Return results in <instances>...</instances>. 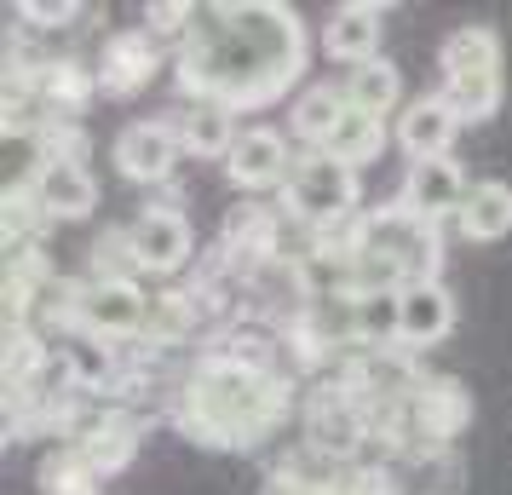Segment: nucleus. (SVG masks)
Instances as JSON below:
<instances>
[{
    "mask_svg": "<svg viewBox=\"0 0 512 495\" xmlns=\"http://www.w3.org/2000/svg\"><path fill=\"white\" fill-rule=\"evenodd\" d=\"M162 64V47H156V35L150 29H116L104 52H98V93L104 98H133L150 87V75Z\"/></svg>",
    "mask_w": 512,
    "mask_h": 495,
    "instance_id": "1a4fd4ad",
    "label": "nucleus"
},
{
    "mask_svg": "<svg viewBox=\"0 0 512 495\" xmlns=\"http://www.w3.org/2000/svg\"><path fill=\"white\" fill-rule=\"evenodd\" d=\"M179 121V144H185V156H196V162H225L236 150V116L231 110H219V104H190Z\"/></svg>",
    "mask_w": 512,
    "mask_h": 495,
    "instance_id": "a211bd4d",
    "label": "nucleus"
},
{
    "mask_svg": "<svg viewBox=\"0 0 512 495\" xmlns=\"http://www.w3.org/2000/svg\"><path fill=\"white\" fill-rule=\"evenodd\" d=\"M70 449L98 472V478H110V472H121L133 455H139V421H133V415H116V409H104L93 426L75 432Z\"/></svg>",
    "mask_w": 512,
    "mask_h": 495,
    "instance_id": "2eb2a0df",
    "label": "nucleus"
},
{
    "mask_svg": "<svg viewBox=\"0 0 512 495\" xmlns=\"http://www.w3.org/2000/svg\"><path fill=\"white\" fill-rule=\"evenodd\" d=\"M346 87H334V81H317V87H305L300 98H294V110H288V127L300 133L311 150H323L328 133L340 127V116H346Z\"/></svg>",
    "mask_w": 512,
    "mask_h": 495,
    "instance_id": "6ab92c4d",
    "label": "nucleus"
},
{
    "mask_svg": "<svg viewBox=\"0 0 512 495\" xmlns=\"http://www.w3.org/2000/svg\"><path fill=\"white\" fill-rule=\"evenodd\" d=\"M70 317L87 340H139L150 323V294L139 288V277H93L70 288Z\"/></svg>",
    "mask_w": 512,
    "mask_h": 495,
    "instance_id": "39448f33",
    "label": "nucleus"
},
{
    "mask_svg": "<svg viewBox=\"0 0 512 495\" xmlns=\"http://www.w3.org/2000/svg\"><path fill=\"white\" fill-rule=\"evenodd\" d=\"M443 98L461 110V121H489L507 98V52L489 24H461L438 47Z\"/></svg>",
    "mask_w": 512,
    "mask_h": 495,
    "instance_id": "7ed1b4c3",
    "label": "nucleus"
},
{
    "mask_svg": "<svg viewBox=\"0 0 512 495\" xmlns=\"http://www.w3.org/2000/svg\"><path fill=\"white\" fill-rule=\"evenodd\" d=\"M110 162L121 167V179L133 185H167L173 167L185 162V144H179V121L150 116V121H127L110 144Z\"/></svg>",
    "mask_w": 512,
    "mask_h": 495,
    "instance_id": "423d86ee",
    "label": "nucleus"
},
{
    "mask_svg": "<svg viewBox=\"0 0 512 495\" xmlns=\"http://www.w3.org/2000/svg\"><path fill=\"white\" fill-rule=\"evenodd\" d=\"M81 12H87V6H75V0L70 6H41V0H24V6H18V18H35L41 29H70Z\"/></svg>",
    "mask_w": 512,
    "mask_h": 495,
    "instance_id": "b1692460",
    "label": "nucleus"
},
{
    "mask_svg": "<svg viewBox=\"0 0 512 495\" xmlns=\"http://www.w3.org/2000/svg\"><path fill=\"white\" fill-rule=\"evenodd\" d=\"M127 254H133V271L173 277L196 254V231L179 208H139V219L127 225Z\"/></svg>",
    "mask_w": 512,
    "mask_h": 495,
    "instance_id": "0eeeda50",
    "label": "nucleus"
},
{
    "mask_svg": "<svg viewBox=\"0 0 512 495\" xmlns=\"http://www.w3.org/2000/svg\"><path fill=\"white\" fill-rule=\"evenodd\" d=\"M190 24H196V6H190V0H156V6H144V29L156 35V47L173 41V52H179Z\"/></svg>",
    "mask_w": 512,
    "mask_h": 495,
    "instance_id": "5701e85b",
    "label": "nucleus"
},
{
    "mask_svg": "<svg viewBox=\"0 0 512 495\" xmlns=\"http://www.w3.org/2000/svg\"><path fill=\"white\" fill-rule=\"evenodd\" d=\"M29 185H35L41 213L64 219V225H75V219H87L98 208V179L87 173V162H35Z\"/></svg>",
    "mask_w": 512,
    "mask_h": 495,
    "instance_id": "4468645a",
    "label": "nucleus"
},
{
    "mask_svg": "<svg viewBox=\"0 0 512 495\" xmlns=\"http://www.w3.org/2000/svg\"><path fill=\"white\" fill-rule=\"evenodd\" d=\"M357 202H363V179H357L351 167H340L334 156H323V150L294 156V173H288V185H282L288 219H300L305 231L328 236V231H340V225L357 219Z\"/></svg>",
    "mask_w": 512,
    "mask_h": 495,
    "instance_id": "20e7f679",
    "label": "nucleus"
},
{
    "mask_svg": "<svg viewBox=\"0 0 512 495\" xmlns=\"http://www.w3.org/2000/svg\"><path fill=\"white\" fill-rule=\"evenodd\" d=\"M346 104H351V98H346ZM386 144H392L386 116H369V110H357V104H351L346 116H340V127L328 133L323 156H334V162L351 167V173H363L369 162H380V156H386Z\"/></svg>",
    "mask_w": 512,
    "mask_h": 495,
    "instance_id": "dca6fc26",
    "label": "nucleus"
},
{
    "mask_svg": "<svg viewBox=\"0 0 512 495\" xmlns=\"http://www.w3.org/2000/svg\"><path fill=\"white\" fill-rule=\"evenodd\" d=\"M449 334H455V294L443 288V277L397 294V340L409 352H426V346H438Z\"/></svg>",
    "mask_w": 512,
    "mask_h": 495,
    "instance_id": "f8f14e48",
    "label": "nucleus"
},
{
    "mask_svg": "<svg viewBox=\"0 0 512 495\" xmlns=\"http://www.w3.org/2000/svg\"><path fill=\"white\" fill-rule=\"evenodd\" d=\"M466 121L461 110L449 104L443 93H426V98H409L403 104V116H397V150L409 156V162H438V156H449V144H455V133H461Z\"/></svg>",
    "mask_w": 512,
    "mask_h": 495,
    "instance_id": "9d476101",
    "label": "nucleus"
},
{
    "mask_svg": "<svg viewBox=\"0 0 512 495\" xmlns=\"http://www.w3.org/2000/svg\"><path fill=\"white\" fill-rule=\"evenodd\" d=\"M328 490H334V478H328V484H311V478H300V472H271L259 495H328Z\"/></svg>",
    "mask_w": 512,
    "mask_h": 495,
    "instance_id": "393cba45",
    "label": "nucleus"
},
{
    "mask_svg": "<svg viewBox=\"0 0 512 495\" xmlns=\"http://www.w3.org/2000/svg\"><path fill=\"white\" fill-rule=\"evenodd\" d=\"M288 173H294V156L277 127H242L236 150L225 156V179L236 190H277L288 185Z\"/></svg>",
    "mask_w": 512,
    "mask_h": 495,
    "instance_id": "9b49d317",
    "label": "nucleus"
},
{
    "mask_svg": "<svg viewBox=\"0 0 512 495\" xmlns=\"http://www.w3.org/2000/svg\"><path fill=\"white\" fill-rule=\"evenodd\" d=\"M98 484L104 478L75 449H58V455H47V467H41V495H104Z\"/></svg>",
    "mask_w": 512,
    "mask_h": 495,
    "instance_id": "4be33fe9",
    "label": "nucleus"
},
{
    "mask_svg": "<svg viewBox=\"0 0 512 495\" xmlns=\"http://www.w3.org/2000/svg\"><path fill=\"white\" fill-rule=\"evenodd\" d=\"M288 380L265 369L259 357L242 352H208L179 386L173 415L190 432V444L208 449H254L288 421Z\"/></svg>",
    "mask_w": 512,
    "mask_h": 495,
    "instance_id": "f03ea898",
    "label": "nucleus"
},
{
    "mask_svg": "<svg viewBox=\"0 0 512 495\" xmlns=\"http://www.w3.org/2000/svg\"><path fill=\"white\" fill-rule=\"evenodd\" d=\"M380 29H386V6H374V0H346V6H334L323 24V52L328 58H340V64H374L380 58Z\"/></svg>",
    "mask_w": 512,
    "mask_h": 495,
    "instance_id": "ddd939ff",
    "label": "nucleus"
},
{
    "mask_svg": "<svg viewBox=\"0 0 512 495\" xmlns=\"http://www.w3.org/2000/svg\"><path fill=\"white\" fill-rule=\"evenodd\" d=\"M190 329H196V294H156L150 300V323H144L150 346H179Z\"/></svg>",
    "mask_w": 512,
    "mask_h": 495,
    "instance_id": "412c9836",
    "label": "nucleus"
},
{
    "mask_svg": "<svg viewBox=\"0 0 512 495\" xmlns=\"http://www.w3.org/2000/svg\"><path fill=\"white\" fill-rule=\"evenodd\" d=\"M346 98L369 116H392L397 98H403V75H397L392 58H374V64H357L346 75Z\"/></svg>",
    "mask_w": 512,
    "mask_h": 495,
    "instance_id": "aec40b11",
    "label": "nucleus"
},
{
    "mask_svg": "<svg viewBox=\"0 0 512 495\" xmlns=\"http://www.w3.org/2000/svg\"><path fill=\"white\" fill-rule=\"evenodd\" d=\"M305 18L282 0H208L173 52L179 93L231 116L271 110L305 75Z\"/></svg>",
    "mask_w": 512,
    "mask_h": 495,
    "instance_id": "f257e3e1",
    "label": "nucleus"
},
{
    "mask_svg": "<svg viewBox=\"0 0 512 495\" xmlns=\"http://www.w3.org/2000/svg\"><path fill=\"white\" fill-rule=\"evenodd\" d=\"M461 236L466 242H501L512 236V185L507 179H478L461 202Z\"/></svg>",
    "mask_w": 512,
    "mask_h": 495,
    "instance_id": "f3484780",
    "label": "nucleus"
},
{
    "mask_svg": "<svg viewBox=\"0 0 512 495\" xmlns=\"http://www.w3.org/2000/svg\"><path fill=\"white\" fill-rule=\"evenodd\" d=\"M466 173L455 167V156H438V162H409L403 173V190L397 202L426 219V225H443V219H461V202H466Z\"/></svg>",
    "mask_w": 512,
    "mask_h": 495,
    "instance_id": "6e6552de",
    "label": "nucleus"
}]
</instances>
